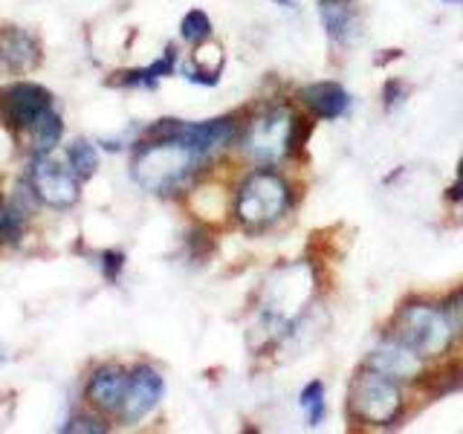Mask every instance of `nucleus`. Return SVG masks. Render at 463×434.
Returning <instances> with one entry per match:
<instances>
[{
  "label": "nucleus",
  "instance_id": "nucleus-3",
  "mask_svg": "<svg viewBox=\"0 0 463 434\" xmlns=\"http://www.w3.org/2000/svg\"><path fill=\"white\" fill-rule=\"evenodd\" d=\"M310 296H313V272L307 264L279 267L264 287V318L275 330L293 327Z\"/></svg>",
  "mask_w": 463,
  "mask_h": 434
},
{
  "label": "nucleus",
  "instance_id": "nucleus-14",
  "mask_svg": "<svg viewBox=\"0 0 463 434\" xmlns=\"http://www.w3.org/2000/svg\"><path fill=\"white\" fill-rule=\"evenodd\" d=\"M128 376L119 368H101L93 373L90 385H87V397L101 411H119L125 400Z\"/></svg>",
  "mask_w": 463,
  "mask_h": 434
},
{
  "label": "nucleus",
  "instance_id": "nucleus-10",
  "mask_svg": "<svg viewBox=\"0 0 463 434\" xmlns=\"http://www.w3.org/2000/svg\"><path fill=\"white\" fill-rule=\"evenodd\" d=\"M365 368H373L380 371L385 376H391V380H414V376L420 373V368H423V356H420L414 347H409L405 342H400L397 336L383 342L380 347H373Z\"/></svg>",
  "mask_w": 463,
  "mask_h": 434
},
{
  "label": "nucleus",
  "instance_id": "nucleus-13",
  "mask_svg": "<svg viewBox=\"0 0 463 434\" xmlns=\"http://www.w3.org/2000/svg\"><path fill=\"white\" fill-rule=\"evenodd\" d=\"M301 101L307 105L318 119H339V116L351 105V96L336 81H318L307 84L301 90Z\"/></svg>",
  "mask_w": 463,
  "mask_h": 434
},
{
  "label": "nucleus",
  "instance_id": "nucleus-21",
  "mask_svg": "<svg viewBox=\"0 0 463 434\" xmlns=\"http://www.w3.org/2000/svg\"><path fill=\"white\" fill-rule=\"evenodd\" d=\"M180 33L185 41H192V43H203L209 35H212V21H209V14L206 12H200V9H192L183 18V26H180Z\"/></svg>",
  "mask_w": 463,
  "mask_h": 434
},
{
  "label": "nucleus",
  "instance_id": "nucleus-9",
  "mask_svg": "<svg viewBox=\"0 0 463 434\" xmlns=\"http://www.w3.org/2000/svg\"><path fill=\"white\" fill-rule=\"evenodd\" d=\"M163 376H159L154 368L142 365L134 373L128 376V388H125V400H122V409L119 414L128 420V423H137V420L148 417L156 402L163 400Z\"/></svg>",
  "mask_w": 463,
  "mask_h": 434
},
{
  "label": "nucleus",
  "instance_id": "nucleus-24",
  "mask_svg": "<svg viewBox=\"0 0 463 434\" xmlns=\"http://www.w3.org/2000/svg\"><path fill=\"white\" fill-rule=\"evenodd\" d=\"M122 264H125L122 252H105V260H101V269H105V278H110V281H113L116 275H119Z\"/></svg>",
  "mask_w": 463,
  "mask_h": 434
},
{
  "label": "nucleus",
  "instance_id": "nucleus-17",
  "mask_svg": "<svg viewBox=\"0 0 463 434\" xmlns=\"http://www.w3.org/2000/svg\"><path fill=\"white\" fill-rule=\"evenodd\" d=\"M61 134H64V125H61V116H58L52 108L38 116V119L29 125L26 137H29V148L35 154H50L58 142H61Z\"/></svg>",
  "mask_w": 463,
  "mask_h": 434
},
{
  "label": "nucleus",
  "instance_id": "nucleus-5",
  "mask_svg": "<svg viewBox=\"0 0 463 434\" xmlns=\"http://www.w3.org/2000/svg\"><path fill=\"white\" fill-rule=\"evenodd\" d=\"M394 336L414 347L423 359H429L449 351V344L455 339V327L449 322L446 310L431 307V304H409L397 316Z\"/></svg>",
  "mask_w": 463,
  "mask_h": 434
},
{
  "label": "nucleus",
  "instance_id": "nucleus-6",
  "mask_svg": "<svg viewBox=\"0 0 463 434\" xmlns=\"http://www.w3.org/2000/svg\"><path fill=\"white\" fill-rule=\"evenodd\" d=\"M293 125L296 116L287 108H272L260 113L246 134V154L255 163H279L284 154L293 151Z\"/></svg>",
  "mask_w": 463,
  "mask_h": 434
},
{
  "label": "nucleus",
  "instance_id": "nucleus-19",
  "mask_svg": "<svg viewBox=\"0 0 463 434\" xmlns=\"http://www.w3.org/2000/svg\"><path fill=\"white\" fill-rule=\"evenodd\" d=\"M67 163H70L72 171L79 174V180H87V177H93L96 168H99V154H96V148H93L90 142L79 139V142H72V145H70Z\"/></svg>",
  "mask_w": 463,
  "mask_h": 434
},
{
  "label": "nucleus",
  "instance_id": "nucleus-16",
  "mask_svg": "<svg viewBox=\"0 0 463 434\" xmlns=\"http://www.w3.org/2000/svg\"><path fill=\"white\" fill-rule=\"evenodd\" d=\"M221 67H223V52L217 43H212V47H200L192 58V64L185 67V79L194 84L214 87L221 81Z\"/></svg>",
  "mask_w": 463,
  "mask_h": 434
},
{
  "label": "nucleus",
  "instance_id": "nucleus-20",
  "mask_svg": "<svg viewBox=\"0 0 463 434\" xmlns=\"http://www.w3.org/2000/svg\"><path fill=\"white\" fill-rule=\"evenodd\" d=\"M301 409L307 414V423L318 426L327 414V405H325V385L322 382H310L307 388L301 391Z\"/></svg>",
  "mask_w": 463,
  "mask_h": 434
},
{
  "label": "nucleus",
  "instance_id": "nucleus-7",
  "mask_svg": "<svg viewBox=\"0 0 463 434\" xmlns=\"http://www.w3.org/2000/svg\"><path fill=\"white\" fill-rule=\"evenodd\" d=\"M29 185L52 209H70L79 200V174L61 165L50 154H38L29 171Z\"/></svg>",
  "mask_w": 463,
  "mask_h": 434
},
{
  "label": "nucleus",
  "instance_id": "nucleus-25",
  "mask_svg": "<svg viewBox=\"0 0 463 434\" xmlns=\"http://www.w3.org/2000/svg\"><path fill=\"white\" fill-rule=\"evenodd\" d=\"M402 93H405V87L400 81H388V87H385V108H394L397 101H402Z\"/></svg>",
  "mask_w": 463,
  "mask_h": 434
},
{
  "label": "nucleus",
  "instance_id": "nucleus-11",
  "mask_svg": "<svg viewBox=\"0 0 463 434\" xmlns=\"http://www.w3.org/2000/svg\"><path fill=\"white\" fill-rule=\"evenodd\" d=\"M41 61L38 41L18 26H0V70H33Z\"/></svg>",
  "mask_w": 463,
  "mask_h": 434
},
{
  "label": "nucleus",
  "instance_id": "nucleus-8",
  "mask_svg": "<svg viewBox=\"0 0 463 434\" xmlns=\"http://www.w3.org/2000/svg\"><path fill=\"white\" fill-rule=\"evenodd\" d=\"M50 108H52V99L41 84L21 81L0 93V116H4L6 125L14 130H29V125Z\"/></svg>",
  "mask_w": 463,
  "mask_h": 434
},
{
  "label": "nucleus",
  "instance_id": "nucleus-1",
  "mask_svg": "<svg viewBox=\"0 0 463 434\" xmlns=\"http://www.w3.org/2000/svg\"><path fill=\"white\" fill-rule=\"evenodd\" d=\"M197 163H203V156H197L177 137L142 142L134 156V180L148 192L163 194L180 185L197 168Z\"/></svg>",
  "mask_w": 463,
  "mask_h": 434
},
{
  "label": "nucleus",
  "instance_id": "nucleus-4",
  "mask_svg": "<svg viewBox=\"0 0 463 434\" xmlns=\"http://www.w3.org/2000/svg\"><path fill=\"white\" fill-rule=\"evenodd\" d=\"M347 409L368 426H391L400 417L402 409V394L397 380L391 376L365 368L356 380L351 382V394H347Z\"/></svg>",
  "mask_w": 463,
  "mask_h": 434
},
{
  "label": "nucleus",
  "instance_id": "nucleus-28",
  "mask_svg": "<svg viewBox=\"0 0 463 434\" xmlns=\"http://www.w3.org/2000/svg\"><path fill=\"white\" fill-rule=\"evenodd\" d=\"M446 4H463V0H446Z\"/></svg>",
  "mask_w": 463,
  "mask_h": 434
},
{
  "label": "nucleus",
  "instance_id": "nucleus-27",
  "mask_svg": "<svg viewBox=\"0 0 463 434\" xmlns=\"http://www.w3.org/2000/svg\"><path fill=\"white\" fill-rule=\"evenodd\" d=\"M449 197H452V200H463V159H460V168H458V180H455L452 188H449Z\"/></svg>",
  "mask_w": 463,
  "mask_h": 434
},
{
  "label": "nucleus",
  "instance_id": "nucleus-18",
  "mask_svg": "<svg viewBox=\"0 0 463 434\" xmlns=\"http://www.w3.org/2000/svg\"><path fill=\"white\" fill-rule=\"evenodd\" d=\"M174 61H177V52H174V50L168 47V50H165V55L159 58V61H154L151 67H145V70H134V72H125V76L119 79V84H145V87H154L159 79L171 76Z\"/></svg>",
  "mask_w": 463,
  "mask_h": 434
},
{
  "label": "nucleus",
  "instance_id": "nucleus-26",
  "mask_svg": "<svg viewBox=\"0 0 463 434\" xmlns=\"http://www.w3.org/2000/svg\"><path fill=\"white\" fill-rule=\"evenodd\" d=\"M67 431H105V426H96V420H72V423H67Z\"/></svg>",
  "mask_w": 463,
  "mask_h": 434
},
{
  "label": "nucleus",
  "instance_id": "nucleus-12",
  "mask_svg": "<svg viewBox=\"0 0 463 434\" xmlns=\"http://www.w3.org/2000/svg\"><path fill=\"white\" fill-rule=\"evenodd\" d=\"M232 137H235V122L232 119H209V122H194V125L183 122L177 134V139L185 142L188 148L203 159L214 151H221L223 145H229Z\"/></svg>",
  "mask_w": 463,
  "mask_h": 434
},
{
  "label": "nucleus",
  "instance_id": "nucleus-23",
  "mask_svg": "<svg viewBox=\"0 0 463 434\" xmlns=\"http://www.w3.org/2000/svg\"><path fill=\"white\" fill-rule=\"evenodd\" d=\"M446 316H449V322H452L455 333L458 336H463V289H458V293L449 298L446 304Z\"/></svg>",
  "mask_w": 463,
  "mask_h": 434
},
{
  "label": "nucleus",
  "instance_id": "nucleus-2",
  "mask_svg": "<svg viewBox=\"0 0 463 434\" xmlns=\"http://www.w3.org/2000/svg\"><path fill=\"white\" fill-rule=\"evenodd\" d=\"M289 206V185L281 174L269 168H258L235 194V214L246 229L272 226Z\"/></svg>",
  "mask_w": 463,
  "mask_h": 434
},
{
  "label": "nucleus",
  "instance_id": "nucleus-22",
  "mask_svg": "<svg viewBox=\"0 0 463 434\" xmlns=\"http://www.w3.org/2000/svg\"><path fill=\"white\" fill-rule=\"evenodd\" d=\"M21 235V214L0 212V243H14Z\"/></svg>",
  "mask_w": 463,
  "mask_h": 434
},
{
  "label": "nucleus",
  "instance_id": "nucleus-15",
  "mask_svg": "<svg viewBox=\"0 0 463 434\" xmlns=\"http://www.w3.org/2000/svg\"><path fill=\"white\" fill-rule=\"evenodd\" d=\"M318 12H322V24L333 41L351 43L359 38V18L351 0H322Z\"/></svg>",
  "mask_w": 463,
  "mask_h": 434
}]
</instances>
